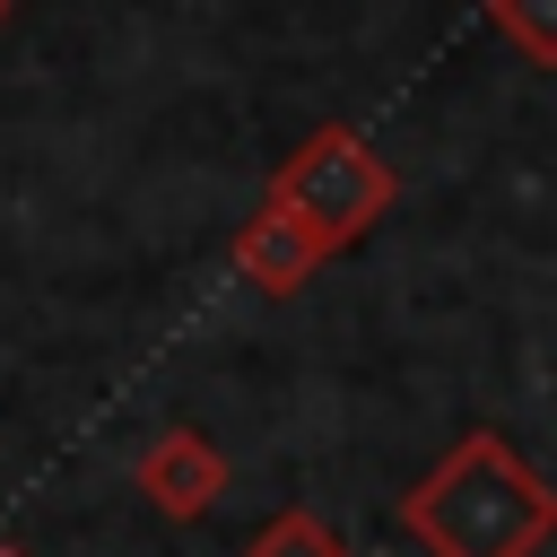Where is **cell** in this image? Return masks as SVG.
Here are the masks:
<instances>
[{
  "instance_id": "obj_1",
  "label": "cell",
  "mask_w": 557,
  "mask_h": 557,
  "mask_svg": "<svg viewBox=\"0 0 557 557\" xmlns=\"http://www.w3.org/2000/svg\"><path fill=\"white\" fill-rule=\"evenodd\" d=\"M400 531L426 557H540L557 540V487L513 453V435H453L418 487H400Z\"/></svg>"
},
{
  "instance_id": "obj_2",
  "label": "cell",
  "mask_w": 557,
  "mask_h": 557,
  "mask_svg": "<svg viewBox=\"0 0 557 557\" xmlns=\"http://www.w3.org/2000/svg\"><path fill=\"white\" fill-rule=\"evenodd\" d=\"M270 200H278L287 218H305L331 252H348L357 235L383 226V209L400 200V174H392L348 122H322V131L296 139V157L270 174Z\"/></svg>"
},
{
  "instance_id": "obj_3",
  "label": "cell",
  "mask_w": 557,
  "mask_h": 557,
  "mask_svg": "<svg viewBox=\"0 0 557 557\" xmlns=\"http://www.w3.org/2000/svg\"><path fill=\"white\" fill-rule=\"evenodd\" d=\"M131 479H139V496L165 513V522H200L218 496H226V453L200 435V426H157L148 444H139V461H131Z\"/></svg>"
},
{
  "instance_id": "obj_4",
  "label": "cell",
  "mask_w": 557,
  "mask_h": 557,
  "mask_svg": "<svg viewBox=\"0 0 557 557\" xmlns=\"http://www.w3.org/2000/svg\"><path fill=\"white\" fill-rule=\"evenodd\" d=\"M235 270H244V287H261V296H305L313 278H322V261H331V244L305 226V218H287L278 200H261L244 226H235Z\"/></svg>"
},
{
  "instance_id": "obj_5",
  "label": "cell",
  "mask_w": 557,
  "mask_h": 557,
  "mask_svg": "<svg viewBox=\"0 0 557 557\" xmlns=\"http://www.w3.org/2000/svg\"><path fill=\"white\" fill-rule=\"evenodd\" d=\"M244 557H357L313 505H287V513H270L252 540H244Z\"/></svg>"
},
{
  "instance_id": "obj_6",
  "label": "cell",
  "mask_w": 557,
  "mask_h": 557,
  "mask_svg": "<svg viewBox=\"0 0 557 557\" xmlns=\"http://www.w3.org/2000/svg\"><path fill=\"white\" fill-rule=\"evenodd\" d=\"M487 26H496L522 61L557 70V0H487Z\"/></svg>"
},
{
  "instance_id": "obj_7",
  "label": "cell",
  "mask_w": 557,
  "mask_h": 557,
  "mask_svg": "<svg viewBox=\"0 0 557 557\" xmlns=\"http://www.w3.org/2000/svg\"><path fill=\"white\" fill-rule=\"evenodd\" d=\"M9 9H17V0H0V26H9Z\"/></svg>"
},
{
  "instance_id": "obj_8",
  "label": "cell",
  "mask_w": 557,
  "mask_h": 557,
  "mask_svg": "<svg viewBox=\"0 0 557 557\" xmlns=\"http://www.w3.org/2000/svg\"><path fill=\"white\" fill-rule=\"evenodd\" d=\"M0 557H17V548H0Z\"/></svg>"
}]
</instances>
